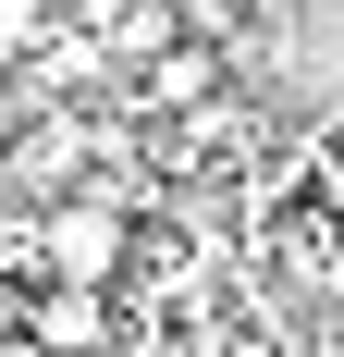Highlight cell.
I'll return each mask as SVG.
<instances>
[{
	"label": "cell",
	"instance_id": "1",
	"mask_svg": "<svg viewBox=\"0 0 344 357\" xmlns=\"http://www.w3.org/2000/svg\"><path fill=\"white\" fill-rule=\"evenodd\" d=\"M25 259L37 284H123V259H136V222L111 210V197H37L25 210Z\"/></svg>",
	"mask_w": 344,
	"mask_h": 357
},
{
	"label": "cell",
	"instance_id": "2",
	"mask_svg": "<svg viewBox=\"0 0 344 357\" xmlns=\"http://www.w3.org/2000/svg\"><path fill=\"white\" fill-rule=\"evenodd\" d=\"M25 345H49V357H99V345H123V308H111L99 284H25Z\"/></svg>",
	"mask_w": 344,
	"mask_h": 357
},
{
	"label": "cell",
	"instance_id": "3",
	"mask_svg": "<svg viewBox=\"0 0 344 357\" xmlns=\"http://www.w3.org/2000/svg\"><path fill=\"white\" fill-rule=\"evenodd\" d=\"M0 333H25V284H13V271H0Z\"/></svg>",
	"mask_w": 344,
	"mask_h": 357
},
{
	"label": "cell",
	"instance_id": "4",
	"mask_svg": "<svg viewBox=\"0 0 344 357\" xmlns=\"http://www.w3.org/2000/svg\"><path fill=\"white\" fill-rule=\"evenodd\" d=\"M0 357H49V345H25V333H0Z\"/></svg>",
	"mask_w": 344,
	"mask_h": 357
}]
</instances>
